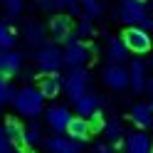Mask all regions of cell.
<instances>
[{"label": "cell", "mask_w": 153, "mask_h": 153, "mask_svg": "<svg viewBox=\"0 0 153 153\" xmlns=\"http://www.w3.org/2000/svg\"><path fill=\"white\" fill-rule=\"evenodd\" d=\"M52 10H67L69 15H79L82 13V0H54Z\"/></svg>", "instance_id": "cb8c5ba5"}, {"label": "cell", "mask_w": 153, "mask_h": 153, "mask_svg": "<svg viewBox=\"0 0 153 153\" xmlns=\"http://www.w3.org/2000/svg\"><path fill=\"white\" fill-rule=\"evenodd\" d=\"M15 87L10 82H7V76H0V104H7L10 101L13 104V99H15Z\"/></svg>", "instance_id": "484cf974"}, {"label": "cell", "mask_w": 153, "mask_h": 153, "mask_svg": "<svg viewBox=\"0 0 153 153\" xmlns=\"http://www.w3.org/2000/svg\"><path fill=\"white\" fill-rule=\"evenodd\" d=\"M74 35L79 37V40H84V37H94L97 35V30H94V25H91V20H87V17H84V20L76 25V30H74Z\"/></svg>", "instance_id": "4316f807"}, {"label": "cell", "mask_w": 153, "mask_h": 153, "mask_svg": "<svg viewBox=\"0 0 153 153\" xmlns=\"http://www.w3.org/2000/svg\"><path fill=\"white\" fill-rule=\"evenodd\" d=\"M148 67H153V57H151V59H148Z\"/></svg>", "instance_id": "e575fe53"}, {"label": "cell", "mask_w": 153, "mask_h": 153, "mask_svg": "<svg viewBox=\"0 0 153 153\" xmlns=\"http://www.w3.org/2000/svg\"><path fill=\"white\" fill-rule=\"evenodd\" d=\"M89 62H91V47L84 45L72 32V37L67 40V47H64V67L69 72H74V69H84Z\"/></svg>", "instance_id": "3957f363"}, {"label": "cell", "mask_w": 153, "mask_h": 153, "mask_svg": "<svg viewBox=\"0 0 153 153\" xmlns=\"http://www.w3.org/2000/svg\"><path fill=\"white\" fill-rule=\"evenodd\" d=\"M89 84H91V74H89L87 69H74V72L67 74L62 89L67 91V97H69L72 101H76L79 97H84V94H87Z\"/></svg>", "instance_id": "5b68a950"}, {"label": "cell", "mask_w": 153, "mask_h": 153, "mask_svg": "<svg viewBox=\"0 0 153 153\" xmlns=\"http://www.w3.org/2000/svg\"><path fill=\"white\" fill-rule=\"evenodd\" d=\"M69 121H72V111H69V106L57 104V106H50V109H47V126H50L54 133L67 131Z\"/></svg>", "instance_id": "ba28073f"}, {"label": "cell", "mask_w": 153, "mask_h": 153, "mask_svg": "<svg viewBox=\"0 0 153 153\" xmlns=\"http://www.w3.org/2000/svg\"><path fill=\"white\" fill-rule=\"evenodd\" d=\"M3 7H5L7 22H10V20H17L20 13H22V7H25V0H3Z\"/></svg>", "instance_id": "7402d4cb"}, {"label": "cell", "mask_w": 153, "mask_h": 153, "mask_svg": "<svg viewBox=\"0 0 153 153\" xmlns=\"http://www.w3.org/2000/svg\"><path fill=\"white\" fill-rule=\"evenodd\" d=\"M126 57H128V47L123 45V40L121 37H109V47H106L109 64H121L126 62Z\"/></svg>", "instance_id": "e0dca14e"}, {"label": "cell", "mask_w": 153, "mask_h": 153, "mask_svg": "<svg viewBox=\"0 0 153 153\" xmlns=\"http://www.w3.org/2000/svg\"><path fill=\"white\" fill-rule=\"evenodd\" d=\"M22 67V57L15 50H0V76H15Z\"/></svg>", "instance_id": "30bf717a"}, {"label": "cell", "mask_w": 153, "mask_h": 153, "mask_svg": "<svg viewBox=\"0 0 153 153\" xmlns=\"http://www.w3.org/2000/svg\"><path fill=\"white\" fill-rule=\"evenodd\" d=\"M50 32L54 37V42H67L72 37V20L69 15H54L50 22Z\"/></svg>", "instance_id": "7c38bea8"}, {"label": "cell", "mask_w": 153, "mask_h": 153, "mask_svg": "<svg viewBox=\"0 0 153 153\" xmlns=\"http://www.w3.org/2000/svg\"><path fill=\"white\" fill-rule=\"evenodd\" d=\"M116 15H119V20L126 27H138L151 15V7L146 3H141V0H121Z\"/></svg>", "instance_id": "277c9868"}, {"label": "cell", "mask_w": 153, "mask_h": 153, "mask_svg": "<svg viewBox=\"0 0 153 153\" xmlns=\"http://www.w3.org/2000/svg\"><path fill=\"white\" fill-rule=\"evenodd\" d=\"M126 153H153V138L143 131L126 136Z\"/></svg>", "instance_id": "4fadbf2b"}, {"label": "cell", "mask_w": 153, "mask_h": 153, "mask_svg": "<svg viewBox=\"0 0 153 153\" xmlns=\"http://www.w3.org/2000/svg\"><path fill=\"white\" fill-rule=\"evenodd\" d=\"M128 116H131V121L136 123L141 131L153 126V111H151V106H148V104H141V101H138V104H133Z\"/></svg>", "instance_id": "9a60e30c"}, {"label": "cell", "mask_w": 153, "mask_h": 153, "mask_svg": "<svg viewBox=\"0 0 153 153\" xmlns=\"http://www.w3.org/2000/svg\"><path fill=\"white\" fill-rule=\"evenodd\" d=\"M104 133H106V141L114 143V148L123 146V126H121L119 119H109L106 126H104Z\"/></svg>", "instance_id": "ffe728a7"}, {"label": "cell", "mask_w": 153, "mask_h": 153, "mask_svg": "<svg viewBox=\"0 0 153 153\" xmlns=\"http://www.w3.org/2000/svg\"><path fill=\"white\" fill-rule=\"evenodd\" d=\"M82 13L87 20H94V17H99L104 13V5L99 0H82Z\"/></svg>", "instance_id": "603a6c76"}, {"label": "cell", "mask_w": 153, "mask_h": 153, "mask_svg": "<svg viewBox=\"0 0 153 153\" xmlns=\"http://www.w3.org/2000/svg\"><path fill=\"white\" fill-rule=\"evenodd\" d=\"M141 3H146V0H141Z\"/></svg>", "instance_id": "8d00e7d4"}, {"label": "cell", "mask_w": 153, "mask_h": 153, "mask_svg": "<svg viewBox=\"0 0 153 153\" xmlns=\"http://www.w3.org/2000/svg\"><path fill=\"white\" fill-rule=\"evenodd\" d=\"M5 133H7V138L13 141V146L15 148H27V143H25V128L20 126V121H15V119H7L5 121Z\"/></svg>", "instance_id": "d6986e66"}, {"label": "cell", "mask_w": 153, "mask_h": 153, "mask_svg": "<svg viewBox=\"0 0 153 153\" xmlns=\"http://www.w3.org/2000/svg\"><path fill=\"white\" fill-rule=\"evenodd\" d=\"M37 5H42L45 10H52V5H54V0H35Z\"/></svg>", "instance_id": "d6a6232c"}, {"label": "cell", "mask_w": 153, "mask_h": 153, "mask_svg": "<svg viewBox=\"0 0 153 153\" xmlns=\"http://www.w3.org/2000/svg\"><path fill=\"white\" fill-rule=\"evenodd\" d=\"M94 153H114V146H109V143H99V146L94 148Z\"/></svg>", "instance_id": "1f68e13d"}, {"label": "cell", "mask_w": 153, "mask_h": 153, "mask_svg": "<svg viewBox=\"0 0 153 153\" xmlns=\"http://www.w3.org/2000/svg\"><path fill=\"white\" fill-rule=\"evenodd\" d=\"M87 121H89V128H91V133H97V131H104V126H106V121H104L101 111H97V114H94V116H89Z\"/></svg>", "instance_id": "83f0119b"}, {"label": "cell", "mask_w": 153, "mask_h": 153, "mask_svg": "<svg viewBox=\"0 0 153 153\" xmlns=\"http://www.w3.org/2000/svg\"><path fill=\"white\" fill-rule=\"evenodd\" d=\"M148 106H151V111H153V101H151V104H148Z\"/></svg>", "instance_id": "d590c367"}, {"label": "cell", "mask_w": 153, "mask_h": 153, "mask_svg": "<svg viewBox=\"0 0 153 153\" xmlns=\"http://www.w3.org/2000/svg\"><path fill=\"white\" fill-rule=\"evenodd\" d=\"M146 89H148V91L153 94V79H148V84H146Z\"/></svg>", "instance_id": "836d02e7"}, {"label": "cell", "mask_w": 153, "mask_h": 153, "mask_svg": "<svg viewBox=\"0 0 153 153\" xmlns=\"http://www.w3.org/2000/svg\"><path fill=\"white\" fill-rule=\"evenodd\" d=\"M15 47V32L5 22H0V50H13Z\"/></svg>", "instance_id": "d4e9b609"}, {"label": "cell", "mask_w": 153, "mask_h": 153, "mask_svg": "<svg viewBox=\"0 0 153 153\" xmlns=\"http://www.w3.org/2000/svg\"><path fill=\"white\" fill-rule=\"evenodd\" d=\"M15 146H13V141L7 138V133H5V123L0 126V153H13Z\"/></svg>", "instance_id": "f1b7e54d"}, {"label": "cell", "mask_w": 153, "mask_h": 153, "mask_svg": "<svg viewBox=\"0 0 153 153\" xmlns=\"http://www.w3.org/2000/svg\"><path fill=\"white\" fill-rule=\"evenodd\" d=\"M101 79L111 91H123L126 87H131V74H128L126 67H121V64H109L106 69H104Z\"/></svg>", "instance_id": "52a82bcc"}, {"label": "cell", "mask_w": 153, "mask_h": 153, "mask_svg": "<svg viewBox=\"0 0 153 153\" xmlns=\"http://www.w3.org/2000/svg\"><path fill=\"white\" fill-rule=\"evenodd\" d=\"M62 84H64V79L59 74H42V79H40V94L45 99H54L57 94L62 91Z\"/></svg>", "instance_id": "5bb4252c"}, {"label": "cell", "mask_w": 153, "mask_h": 153, "mask_svg": "<svg viewBox=\"0 0 153 153\" xmlns=\"http://www.w3.org/2000/svg\"><path fill=\"white\" fill-rule=\"evenodd\" d=\"M146 69H148V64L143 62V59H138V57L131 62L128 74H131V89L136 91V94L146 91V84H148V79H146Z\"/></svg>", "instance_id": "8fae6325"}, {"label": "cell", "mask_w": 153, "mask_h": 153, "mask_svg": "<svg viewBox=\"0 0 153 153\" xmlns=\"http://www.w3.org/2000/svg\"><path fill=\"white\" fill-rule=\"evenodd\" d=\"M13 106H15L17 114H22V116H27V119H35V116L42 114L45 97L40 94V89H35V87H22L20 91L15 94Z\"/></svg>", "instance_id": "6da1fadb"}, {"label": "cell", "mask_w": 153, "mask_h": 153, "mask_svg": "<svg viewBox=\"0 0 153 153\" xmlns=\"http://www.w3.org/2000/svg\"><path fill=\"white\" fill-rule=\"evenodd\" d=\"M121 40H123V45L128 47V52H136V54H146V52H151V47H153L151 35L146 30H141V27H126L123 35H121Z\"/></svg>", "instance_id": "8992f818"}, {"label": "cell", "mask_w": 153, "mask_h": 153, "mask_svg": "<svg viewBox=\"0 0 153 153\" xmlns=\"http://www.w3.org/2000/svg\"><path fill=\"white\" fill-rule=\"evenodd\" d=\"M99 97H94V94H84V97H79L74 101V111H76V116H82V119H89L94 116V114L99 111Z\"/></svg>", "instance_id": "2e32d148"}, {"label": "cell", "mask_w": 153, "mask_h": 153, "mask_svg": "<svg viewBox=\"0 0 153 153\" xmlns=\"http://www.w3.org/2000/svg\"><path fill=\"white\" fill-rule=\"evenodd\" d=\"M67 136L74 138V141H87L91 136V128H89V121L82 119V116H72L69 126H67Z\"/></svg>", "instance_id": "ac0fdd59"}, {"label": "cell", "mask_w": 153, "mask_h": 153, "mask_svg": "<svg viewBox=\"0 0 153 153\" xmlns=\"http://www.w3.org/2000/svg\"><path fill=\"white\" fill-rule=\"evenodd\" d=\"M37 141H40V128H37V126H32L30 131H25V143H27V146H35Z\"/></svg>", "instance_id": "f546056e"}, {"label": "cell", "mask_w": 153, "mask_h": 153, "mask_svg": "<svg viewBox=\"0 0 153 153\" xmlns=\"http://www.w3.org/2000/svg\"><path fill=\"white\" fill-rule=\"evenodd\" d=\"M45 146L50 153H82V141H74L69 136H52L45 141Z\"/></svg>", "instance_id": "9c48e42d"}, {"label": "cell", "mask_w": 153, "mask_h": 153, "mask_svg": "<svg viewBox=\"0 0 153 153\" xmlns=\"http://www.w3.org/2000/svg\"><path fill=\"white\" fill-rule=\"evenodd\" d=\"M138 27H141V30H146V32H151V30H153V15H148V17H146V20H143Z\"/></svg>", "instance_id": "4dcf8cb0"}, {"label": "cell", "mask_w": 153, "mask_h": 153, "mask_svg": "<svg viewBox=\"0 0 153 153\" xmlns=\"http://www.w3.org/2000/svg\"><path fill=\"white\" fill-rule=\"evenodd\" d=\"M35 59L42 74H59V69L64 67V50L57 42H45L37 50Z\"/></svg>", "instance_id": "7a4b0ae2"}, {"label": "cell", "mask_w": 153, "mask_h": 153, "mask_svg": "<svg viewBox=\"0 0 153 153\" xmlns=\"http://www.w3.org/2000/svg\"><path fill=\"white\" fill-rule=\"evenodd\" d=\"M25 37H27V42L35 45V47H42L47 40H45V27L40 22H30L25 27Z\"/></svg>", "instance_id": "44dd1931"}]
</instances>
